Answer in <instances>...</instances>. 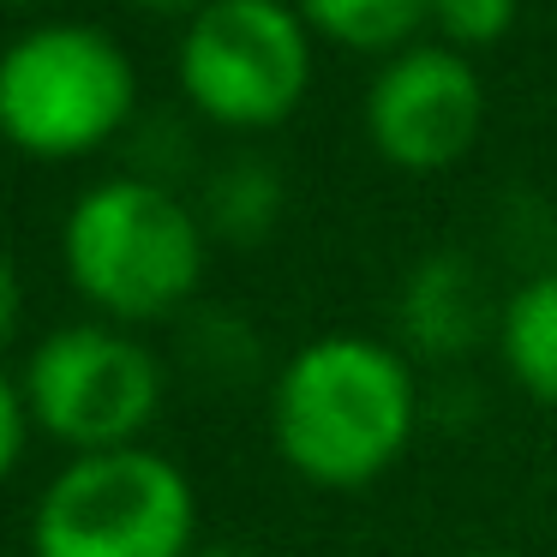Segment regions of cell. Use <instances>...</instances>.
<instances>
[{
  "mask_svg": "<svg viewBox=\"0 0 557 557\" xmlns=\"http://www.w3.org/2000/svg\"><path fill=\"white\" fill-rule=\"evenodd\" d=\"M61 264L102 324H157L205 282V216L150 174H109L66 210Z\"/></svg>",
  "mask_w": 557,
  "mask_h": 557,
  "instance_id": "cell-2",
  "label": "cell"
},
{
  "mask_svg": "<svg viewBox=\"0 0 557 557\" xmlns=\"http://www.w3.org/2000/svg\"><path fill=\"white\" fill-rule=\"evenodd\" d=\"M138 109V73L97 25H37L0 49V138L18 157L73 162Z\"/></svg>",
  "mask_w": 557,
  "mask_h": 557,
  "instance_id": "cell-3",
  "label": "cell"
},
{
  "mask_svg": "<svg viewBox=\"0 0 557 557\" xmlns=\"http://www.w3.org/2000/svg\"><path fill=\"white\" fill-rule=\"evenodd\" d=\"M0 7H37V0H0Z\"/></svg>",
  "mask_w": 557,
  "mask_h": 557,
  "instance_id": "cell-18",
  "label": "cell"
},
{
  "mask_svg": "<svg viewBox=\"0 0 557 557\" xmlns=\"http://www.w3.org/2000/svg\"><path fill=\"white\" fill-rule=\"evenodd\" d=\"M138 13H150V18H198L210 7V0H133Z\"/></svg>",
  "mask_w": 557,
  "mask_h": 557,
  "instance_id": "cell-15",
  "label": "cell"
},
{
  "mask_svg": "<svg viewBox=\"0 0 557 557\" xmlns=\"http://www.w3.org/2000/svg\"><path fill=\"white\" fill-rule=\"evenodd\" d=\"M25 408L73 456L133 449L162 413V360L121 324H66L25 360Z\"/></svg>",
  "mask_w": 557,
  "mask_h": 557,
  "instance_id": "cell-6",
  "label": "cell"
},
{
  "mask_svg": "<svg viewBox=\"0 0 557 557\" xmlns=\"http://www.w3.org/2000/svg\"><path fill=\"white\" fill-rule=\"evenodd\" d=\"M432 25L444 37V49H492L516 25V0H432Z\"/></svg>",
  "mask_w": 557,
  "mask_h": 557,
  "instance_id": "cell-12",
  "label": "cell"
},
{
  "mask_svg": "<svg viewBox=\"0 0 557 557\" xmlns=\"http://www.w3.org/2000/svg\"><path fill=\"white\" fill-rule=\"evenodd\" d=\"M485 288L468 252H425L396 288V336L420 360H461L485 336Z\"/></svg>",
  "mask_w": 557,
  "mask_h": 557,
  "instance_id": "cell-8",
  "label": "cell"
},
{
  "mask_svg": "<svg viewBox=\"0 0 557 557\" xmlns=\"http://www.w3.org/2000/svg\"><path fill=\"white\" fill-rule=\"evenodd\" d=\"M312 37H330L360 54H401L420 25H432V0H294Z\"/></svg>",
  "mask_w": 557,
  "mask_h": 557,
  "instance_id": "cell-10",
  "label": "cell"
},
{
  "mask_svg": "<svg viewBox=\"0 0 557 557\" xmlns=\"http://www.w3.org/2000/svg\"><path fill=\"white\" fill-rule=\"evenodd\" d=\"M181 97L228 133H270L312 90V30L294 0H210L174 49Z\"/></svg>",
  "mask_w": 557,
  "mask_h": 557,
  "instance_id": "cell-5",
  "label": "cell"
},
{
  "mask_svg": "<svg viewBox=\"0 0 557 557\" xmlns=\"http://www.w3.org/2000/svg\"><path fill=\"white\" fill-rule=\"evenodd\" d=\"M25 432H30V408H25V389L0 372V485L13 480L18 456H25Z\"/></svg>",
  "mask_w": 557,
  "mask_h": 557,
  "instance_id": "cell-13",
  "label": "cell"
},
{
  "mask_svg": "<svg viewBox=\"0 0 557 557\" xmlns=\"http://www.w3.org/2000/svg\"><path fill=\"white\" fill-rule=\"evenodd\" d=\"M497 354L540 408H557V270L528 276L497 312Z\"/></svg>",
  "mask_w": 557,
  "mask_h": 557,
  "instance_id": "cell-9",
  "label": "cell"
},
{
  "mask_svg": "<svg viewBox=\"0 0 557 557\" xmlns=\"http://www.w3.org/2000/svg\"><path fill=\"white\" fill-rule=\"evenodd\" d=\"M18 324H25V282H18L13 258L0 252V348L18 336Z\"/></svg>",
  "mask_w": 557,
  "mask_h": 557,
  "instance_id": "cell-14",
  "label": "cell"
},
{
  "mask_svg": "<svg viewBox=\"0 0 557 557\" xmlns=\"http://www.w3.org/2000/svg\"><path fill=\"white\" fill-rule=\"evenodd\" d=\"M485 121V85L468 54L444 42L401 49L366 90V138L401 174H444L473 150Z\"/></svg>",
  "mask_w": 557,
  "mask_h": 557,
  "instance_id": "cell-7",
  "label": "cell"
},
{
  "mask_svg": "<svg viewBox=\"0 0 557 557\" xmlns=\"http://www.w3.org/2000/svg\"><path fill=\"white\" fill-rule=\"evenodd\" d=\"M468 557H521V552H468Z\"/></svg>",
  "mask_w": 557,
  "mask_h": 557,
  "instance_id": "cell-17",
  "label": "cell"
},
{
  "mask_svg": "<svg viewBox=\"0 0 557 557\" xmlns=\"http://www.w3.org/2000/svg\"><path fill=\"white\" fill-rule=\"evenodd\" d=\"M198 557H252V552H198Z\"/></svg>",
  "mask_w": 557,
  "mask_h": 557,
  "instance_id": "cell-16",
  "label": "cell"
},
{
  "mask_svg": "<svg viewBox=\"0 0 557 557\" xmlns=\"http://www.w3.org/2000/svg\"><path fill=\"white\" fill-rule=\"evenodd\" d=\"M420 420V389L401 348L372 336H318L276 372L270 437L312 485H366L396 468Z\"/></svg>",
  "mask_w": 557,
  "mask_h": 557,
  "instance_id": "cell-1",
  "label": "cell"
},
{
  "mask_svg": "<svg viewBox=\"0 0 557 557\" xmlns=\"http://www.w3.org/2000/svg\"><path fill=\"white\" fill-rule=\"evenodd\" d=\"M276 216H282V181L270 162L234 157L228 169L210 174V186H205V228L210 234H222L234 246H252L276 228Z\"/></svg>",
  "mask_w": 557,
  "mask_h": 557,
  "instance_id": "cell-11",
  "label": "cell"
},
{
  "mask_svg": "<svg viewBox=\"0 0 557 557\" xmlns=\"http://www.w3.org/2000/svg\"><path fill=\"white\" fill-rule=\"evenodd\" d=\"M193 480L157 449L73 456L37 497V557H193Z\"/></svg>",
  "mask_w": 557,
  "mask_h": 557,
  "instance_id": "cell-4",
  "label": "cell"
}]
</instances>
